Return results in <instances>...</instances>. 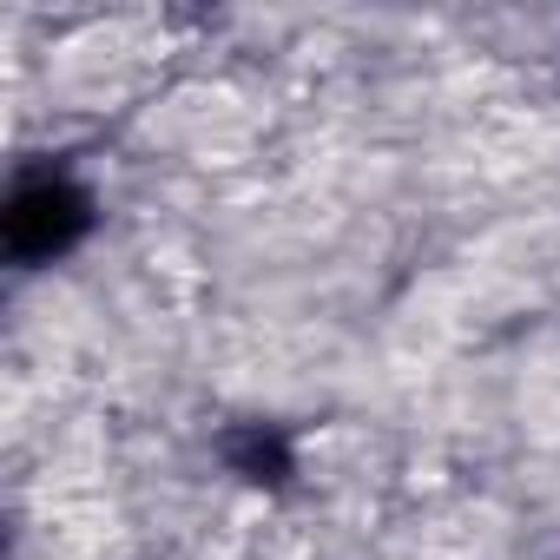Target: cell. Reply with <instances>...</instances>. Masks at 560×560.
I'll use <instances>...</instances> for the list:
<instances>
[{
	"label": "cell",
	"mask_w": 560,
	"mask_h": 560,
	"mask_svg": "<svg viewBox=\"0 0 560 560\" xmlns=\"http://www.w3.org/2000/svg\"><path fill=\"white\" fill-rule=\"evenodd\" d=\"M527 409H534V429H540V435H560V357L534 363V376H527Z\"/></svg>",
	"instance_id": "6da1fadb"
}]
</instances>
